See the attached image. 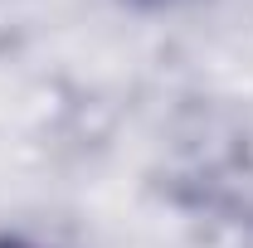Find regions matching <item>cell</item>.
<instances>
[{
    "instance_id": "obj_1",
    "label": "cell",
    "mask_w": 253,
    "mask_h": 248,
    "mask_svg": "<svg viewBox=\"0 0 253 248\" xmlns=\"http://www.w3.org/2000/svg\"><path fill=\"white\" fill-rule=\"evenodd\" d=\"M175 195L200 214L253 229V136L195 146L175 170Z\"/></svg>"
},
{
    "instance_id": "obj_2",
    "label": "cell",
    "mask_w": 253,
    "mask_h": 248,
    "mask_svg": "<svg viewBox=\"0 0 253 248\" xmlns=\"http://www.w3.org/2000/svg\"><path fill=\"white\" fill-rule=\"evenodd\" d=\"M122 5H136V10H175L185 0H122Z\"/></svg>"
},
{
    "instance_id": "obj_3",
    "label": "cell",
    "mask_w": 253,
    "mask_h": 248,
    "mask_svg": "<svg viewBox=\"0 0 253 248\" xmlns=\"http://www.w3.org/2000/svg\"><path fill=\"white\" fill-rule=\"evenodd\" d=\"M0 248H39V244L25 239V234H0Z\"/></svg>"
}]
</instances>
